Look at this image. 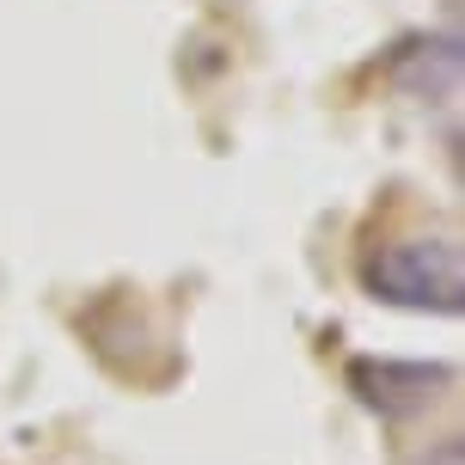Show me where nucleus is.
Listing matches in <instances>:
<instances>
[{"instance_id":"obj_1","label":"nucleus","mask_w":465,"mask_h":465,"mask_svg":"<svg viewBox=\"0 0 465 465\" xmlns=\"http://www.w3.org/2000/svg\"><path fill=\"white\" fill-rule=\"evenodd\" d=\"M361 288L386 306H417V312H460L465 306V270L460 245L447 239H398L361 263Z\"/></svg>"},{"instance_id":"obj_2","label":"nucleus","mask_w":465,"mask_h":465,"mask_svg":"<svg viewBox=\"0 0 465 465\" xmlns=\"http://www.w3.org/2000/svg\"><path fill=\"white\" fill-rule=\"evenodd\" d=\"M441 386H453L447 361H349V392L373 411H386V417L429 404Z\"/></svg>"},{"instance_id":"obj_3","label":"nucleus","mask_w":465,"mask_h":465,"mask_svg":"<svg viewBox=\"0 0 465 465\" xmlns=\"http://www.w3.org/2000/svg\"><path fill=\"white\" fill-rule=\"evenodd\" d=\"M417 465H465V453H460V435H447V441L435 447L429 460H417Z\"/></svg>"}]
</instances>
